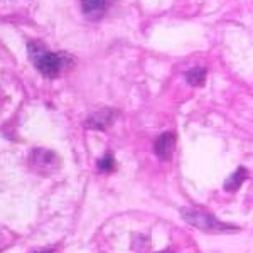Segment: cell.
<instances>
[{
    "instance_id": "6da1fadb",
    "label": "cell",
    "mask_w": 253,
    "mask_h": 253,
    "mask_svg": "<svg viewBox=\"0 0 253 253\" xmlns=\"http://www.w3.org/2000/svg\"><path fill=\"white\" fill-rule=\"evenodd\" d=\"M29 49V58L36 69L46 78H58L61 73L71 64V58L63 52H52L46 47V44L39 42V41H31L27 44Z\"/></svg>"
},
{
    "instance_id": "52a82bcc",
    "label": "cell",
    "mask_w": 253,
    "mask_h": 253,
    "mask_svg": "<svg viewBox=\"0 0 253 253\" xmlns=\"http://www.w3.org/2000/svg\"><path fill=\"white\" fill-rule=\"evenodd\" d=\"M247 179H248V170L245 169V167H238L236 172H233L230 177L226 179V182H224V189L230 191V193L231 191H238Z\"/></svg>"
},
{
    "instance_id": "277c9868",
    "label": "cell",
    "mask_w": 253,
    "mask_h": 253,
    "mask_svg": "<svg viewBox=\"0 0 253 253\" xmlns=\"http://www.w3.org/2000/svg\"><path fill=\"white\" fill-rule=\"evenodd\" d=\"M174 149H175V135L172 132L162 133L154 142V152H156L157 159H161V161H170Z\"/></svg>"
},
{
    "instance_id": "8992f818",
    "label": "cell",
    "mask_w": 253,
    "mask_h": 253,
    "mask_svg": "<svg viewBox=\"0 0 253 253\" xmlns=\"http://www.w3.org/2000/svg\"><path fill=\"white\" fill-rule=\"evenodd\" d=\"M107 3L108 0H81V9L89 20H100L107 10Z\"/></svg>"
},
{
    "instance_id": "5b68a950",
    "label": "cell",
    "mask_w": 253,
    "mask_h": 253,
    "mask_svg": "<svg viewBox=\"0 0 253 253\" xmlns=\"http://www.w3.org/2000/svg\"><path fill=\"white\" fill-rule=\"evenodd\" d=\"M117 118V112L112 108H105L100 110V112L91 113L86 118V126L91 130H107L110 125L115 122Z\"/></svg>"
},
{
    "instance_id": "3957f363",
    "label": "cell",
    "mask_w": 253,
    "mask_h": 253,
    "mask_svg": "<svg viewBox=\"0 0 253 253\" xmlns=\"http://www.w3.org/2000/svg\"><path fill=\"white\" fill-rule=\"evenodd\" d=\"M29 167L39 175H51L58 172L61 161L58 154L47 149H34L29 156Z\"/></svg>"
},
{
    "instance_id": "30bf717a",
    "label": "cell",
    "mask_w": 253,
    "mask_h": 253,
    "mask_svg": "<svg viewBox=\"0 0 253 253\" xmlns=\"http://www.w3.org/2000/svg\"><path fill=\"white\" fill-rule=\"evenodd\" d=\"M34 253H52V250H47V252H34Z\"/></svg>"
},
{
    "instance_id": "8fae6325",
    "label": "cell",
    "mask_w": 253,
    "mask_h": 253,
    "mask_svg": "<svg viewBox=\"0 0 253 253\" xmlns=\"http://www.w3.org/2000/svg\"><path fill=\"white\" fill-rule=\"evenodd\" d=\"M162 253H166V252H162Z\"/></svg>"
},
{
    "instance_id": "9c48e42d",
    "label": "cell",
    "mask_w": 253,
    "mask_h": 253,
    "mask_svg": "<svg viewBox=\"0 0 253 253\" xmlns=\"http://www.w3.org/2000/svg\"><path fill=\"white\" fill-rule=\"evenodd\" d=\"M96 166H98V170H101V172H113V170L117 169L115 157L112 156V152H107L105 157H101L100 161H98Z\"/></svg>"
},
{
    "instance_id": "ba28073f",
    "label": "cell",
    "mask_w": 253,
    "mask_h": 253,
    "mask_svg": "<svg viewBox=\"0 0 253 253\" xmlns=\"http://www.w3.org/2000/svg\"><path fill=\"white\" fill-rule=\"evenodd\" d=\"M208 71L205 68H193L186 73V81L193 86H203L206 81Z\"/></svg>"
},
{
    "instance_id": "7a4b0ae2",
    "label": "cell",
    "mask_w": 253,
    "mask_h": 253,
    "mask_svg": "<svg viewBox=\"0 0 253 253\" xmlns=\"http://www.w3.org/2000/svg\"><path fill=\"white\" fill-rule=\"evenodd\" d=\"M181 216L184 218V221L199 228L201 231H206V233H228V231L238 230L233 224L219 221L213 214L205 213V211L198 210V208H184L181 211Z\"/></svg>"
}]
</instances>
